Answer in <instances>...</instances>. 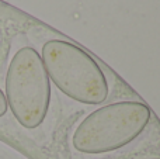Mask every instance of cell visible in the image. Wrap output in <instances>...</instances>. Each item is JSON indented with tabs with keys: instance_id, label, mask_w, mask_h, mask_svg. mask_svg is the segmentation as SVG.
I'll list each match as a JSON object with an SVG mask.
<instances>
[{
	"instance_id": "7a4b0ae2",
	"label": "cell",
	"mask_w": 160,
	"mask_h": 159,
	"mask_svg": "<svg viewBox=\"0 0 160 159\" xmlns=\"http://www.w3.org/2000/svg\"><path fill=\"white\" fill-rule=\"evenodd\" d=\"M41 58L49 80L69 99L88 106L107 100V76L83 48L65 39H49L42 45Z\"/></svg>"
},
{
	"instance_id": "3957f363",
	"label": "cell",
	"mask_w": 160,
	"mask_h": 159,
	"mask_svg": "<svg viewBox=\"0 0 160 159\" xmlns=\"http://www.w3.org/2000/svg\"><path fill=\"white\" fill-rule=\"evenodd\" d=\"M4 96L20 126L34 130L44 123L51 104V80L41 55L32 47H22L13 55Z\"/></svg>"
},
{
	"instance_id": "277c9868",
	"label": "cell",
	"mask_w": 160,
	"mask_h": 159,
	"mask_svg": "<svg viewBox=\"0 0 160 159\" xmlns=\"http://www.w3.org/2000/svg\"><path fill=\"white\" fill-rule=\"evenodd\" d=\"M7 110H8V107H7V101H6L4 92L0 89V118H2L3 115H6Z\"/></svg>"
},
{
	"instance_id": "6da1fadb",
	"label": "cell",
	"mask_w": 160,
	"mask_h": 159,
	"mask_svg": "<svg viewBox=\"0 0 160 159\" xmlns=\"http://www.w3.org/2000/svg\"><path fill=\"white\" fill-rule=\"evenodd\" d=\"M150 109L142 101H117L84 117L72 135V145L80 154L102 155L129 145L146 130Z\"/></svg>"
}]
</instances>
